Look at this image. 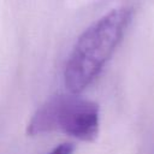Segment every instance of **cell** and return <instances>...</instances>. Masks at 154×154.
I'll use <instances>...</instances> for the list:
<instances>
[{"label":"cell","mask_w":154,"mask_h":154,"mask_svg":"<svg viewBox=\"0 0 154 154\" xmlns=\"http://www.w3.org/2000/svg\"><path fill=\"white\" fill-rule=\"evenodd\" d=\"M131 17L130 8H114L83 31L64 70V82L70 93H82L100 75L120 43Z\"/></svg>","instance_id":"obj_1"},{"label":"cell","mask_w":154,"mask_h":154,"mask_svg":"<svg viewBox=\"0 0 154 154\" xmlns=\"http://www.w3.org/2000/svg\"><path fill=\"white\" fill-rule=\"evenodd\" d=\"M100 109L96 102L78 94H55L32 114L26 132L30 136L61 132L84 142L97 137Z\"/></svg>","instance_id":"obj_2"},{"label":"cell","mask_w":154,"mask_h":154,"mask_svg":"<svg viewBox=\"0 0 154 154\" xmlns=\"http://www.w3.org/2000/svg\"><path fill=\"white\" fill-rule=\"evenodd\" d=\"M76 147L73 143H61L58 147H55L52 152H49L48 154H73Z\"/></svg>","instance_id":"obj_3"}]
</instances>
